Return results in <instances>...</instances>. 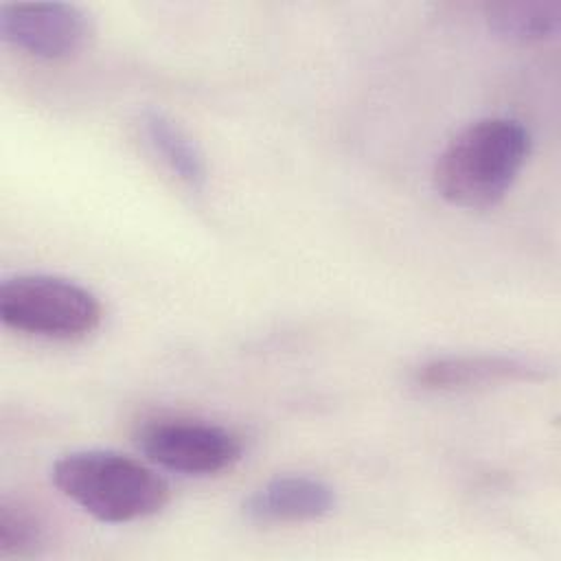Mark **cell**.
I'll use <instances>...</instances> for the list:
<instances>
[{
	"instance_id": "1",
	"label": "cell",
	"mask_w": 561,
	"mask_h": 561,
	"mask_svg": "<svg viewBox=\"0 0 561 561\" xmlns=\"http://www.w3.org/2000/svg\"><path fill=\"white\" fill-rule=\"evenodd\" d=\"M528 127L511 116H486L460 129L434 164L436 193L469 210L495 206L530 156Z\"/></svg>"
},
{
	"instance_id": "2",
	"label": "cell",
	"mask_w": 561,
	"mask_h": 561,
	"mask_svg": "<svg viewBox=\"0 0 561 561\" xmlns=\"http://www.w3.org/2000/svg\"><path fill=\"white\" fill-rule=\"evenodd\" d=\"M50 478L64 497L107 524L151 517L171 500V489L158 471L110 449L70 451L53 465Z\"/></svg>"
},
{
	"instance_id": "3",
	"label": "cell",
	"mask_w": 561,
	"mask_h": 561,
	"mask_svg": "<svg viewBox=\"0 0 561 561\" xmlns=\"http://www.w3.org/2000/svg\"><path fill=\"white\" fill-rule=\"evenodd\" d=\"M0 318L9 329L24 335L75 342L101 327L103 305L75 280L20 274L0 285Z\"/></svg>"
},
{
	"instance_id": "4",
	"label": "cell",
	"mask_w": 561,
	"mask_h": 561,
	"mask_svg": "<svg viewBox=\"0 0 561 561\" xmlns=\"http://www.w3.org/2000/svg\"><path fill=\"white\" fill-rule=\"evenodd\" d=\"M138 449L153 465L182 476H215L243 456V440L232 430L184 416L147 419L136 430Z\"/></svg>"
},
{
	"instance_id": "5",
	"label": "cell",
	"mask_w": 561,
	"mask_h": 561,
	"mask_svg": "<svg viewBox=\"0 0 561 561\" xmlns=\"http://www.w3.org/2000/svg\"><path fill=\"white\" fill-rule=\"evenodd\" d=\"M0 37L39 59H66L85 48L92 20L70 2H4L0 4Z\"/></svg>"
},
{
	"instance_id": "6",
	"label": "cell",
	"mask_w": 561,
	"mask_h": 561,
	"mask_svg": "<svg viewBox=\"0 0 561 561\" xmlns=\"http://www.w3.org/2000/svg\"><path fill=\"white\" fill-rule=\"evenodd\" d=\"M550 366L508 353L440 355L412 370V383L427 392H467L497 383H530L550 377Z\"/></svg>"
},
{
	"instance_id": "7",
	"label": "cell",
	"mask_w": 561,
	"mask_h": 561,
	"mask_svg": "<svg viewBox=\"0 0 561 561\" xmlns=\"http://www.w3.org/2000/svg\"><path fill=\"white\" fill-rule=\"evenodd\" d=\"M335 506V491L316 476H276L254 489L241 504V513L256 526L313 522Z\"/></svg>"
},
{
	"instance_id": "8",
	"label": "cell",
	"mask_w": 561,
	"mask_h": 561,
	"mask_svg": "<svg viewBox=\"0 0 561 561\" xmlns=\"http://www.w3.org/2000/svg\"><path fill=\"white\" fill-rule=\"evenodd\" d=\"M138 129L151 153L191 191H204L208 167L199 145L162 110L147 107L138 114Z\"/></svg>"
},
{
	"instance_id": "9",
	"label": "cell",
	"mask_w": 561,
	"mask_h": 561,
	"mask_svg": "<svg viewBox=\"0 0 561 561\" xmlns=\"http://www.w3.org/2000/svg\"><path fill=\"white\" fill-rule=\"evenodd\" d=\"M486 26L511 42H543L561 28L559 0H502L484 9Z\"/></svg>"
},
{
	"instance_id": "10",
	"label": "cell",
	"mask_w": 561,
	"mask_h": 561,
	"mask_svg": "<svg viewBox=\"0 0 561 561\" xmlns=\"http://www.w3.org/2000/svg\"><path fill=\"white\" fill-rule=\"evenodd\" d=\"M48 535L46 524L31 504L2 497L0 500V557L2 559H31L42 554Z\"/></svg>"
}]
</instances>
